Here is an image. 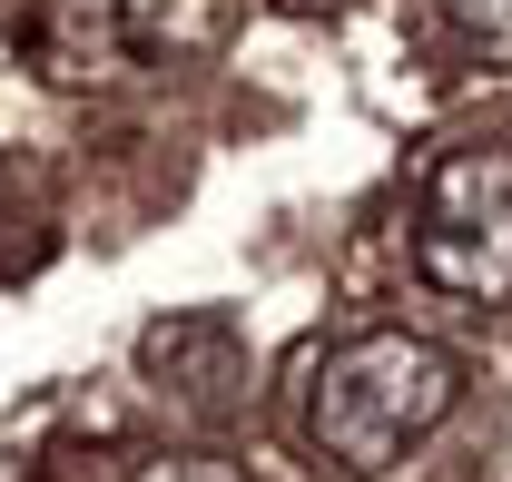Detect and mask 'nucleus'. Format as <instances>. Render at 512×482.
I'll return each mask as SVG.
<instances>
[{
    "label": "nucleus",
    "instance_id": "obj_2",
    "mask_svg": "<svg viewBox=\"0 0 512 482\" xmlns=\"http://www.w3.org/2000/svg\"><path fill=\"white\" fill-rule=\"evenodd\" d=\"M414 276L453 305H512V138H463L424 168Z\"/></svg>",
    "mask_w": 512,
    "mask_h": 482
},
{
    "label": "nucleus",
    "instance_id": "obj_4",
    "mask_svg": "<svg viewBox=\"0 0 512 482\" xmlns=\"http://www.w3.org/2000/svg\"><path fill=\"white\" fill-rule=\"evenodd\" d=\"M434 20L473 60H512V0H434Z\"/></svg>",
    "mask_w": 512,
    "mask_h": 482
},
{
    "label": "nucleus",
    "instance_id": "obj_5",
    "mask_svg": "<svg viewBox=\"0 0 512 482\" xmlns=\"http://www.w3.org/2000/svg\"><path fill=\"white\" fill-rule=\"evenodd\" d=\"M128 482H247L227 453H158V463H138Z\"/></svg>",
    "mask_w": 512,
    "mask_h": 482
},
{
    "label": "nucleus",
    "instance_id": "obj_1",
    "mask_svg": "<svg viewBox=\"0 0 512 482\" xmlns=\"http://www.w3.org/2000/svg\"><path fill=\"white\" fill-rule=\"evenodd\" d=\"M453 404H463V364L434 335L375 325V335H345L335 355H316L296 423H306L316 463H335L345 482H384Z\"/></svg>",
    "mask_w": 512,
    "mask_h": 482
},
{
    "label": "nucleus",
    "instance_id": "obj_3",
    "mask_svg": "<svg viewBox=\"0 0 512 482\" xmlns=\"http://www.w3.org/2000/svg\"><path fill=\"white\" fill-rule=\"evenodd\" d=\"M10 40L30 50L50 89H89L128 60V0H20Z\"/></svg>",
    "mask_w": 512,
    "mask_h": 482
}]
</instances>
